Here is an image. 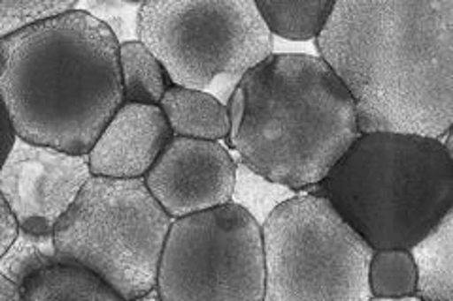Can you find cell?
Listing matches in <instances>:
<instances>
[{
	"mask_svg": "<svg viewBox=\"0 0 453 301\" xmlns=\"http://www.w3.org/2000/svg\"><path fill=\"white\" fill-rule=\"evenodd\" d=\"M361 134L444 139L453 124V0H340L316 38Z\"/></svg>",
	"mask_w": 453,
	"mask_h": 301,
	"instance_id": "obj_1",
	"label": "cell"
},
{
	"mask_svg": "<svg viewBox=\"0 0 453 301\" xmlns=\"http://www.w3.org/2000/svg\"><path fill=\"white\" fill-rule=\"evenodd\" d=\"M0 96L16 138L88 154L123 106L119 44L83 10L0 40Z\"/></svg>",
	"mask_w": 453,
	"mask_h": 301,
	"instance_id": "obj_2",
	"label": "cell"
},
{
	"mask_svg": "<svg viewBox=\"0 0 453 301\" xmlns=\"http://www.w3.org/2000/svg\"><path fill=\"white\" fill-rule=\"evenodd\" d=\"M226 109L234 159L296 192L319 186L361 134L342 81L319 56L303 53L266 56Z\"/></svg>",
	"mask_w": 453,
	"mask_h": 301,
	"instance_id": "obj_3",
	"label": "cell"
},
{
	"mask_svg": "<svg viewBox=\"0 0 453 301\" xmlns=\"http://www.w3.org/2000/svg\"><path fill=\"white\" fill-rule=\"evenodd\" d=\"M316 194L372 251H410L453 209V156L441 139L359 134Z\"/></svg>",
	"mask_w": 453,
	"mask_h": 301,
	"instance_id": "obj_4",
	"label": "cell"
},
{
	"mask_svg": "<svg viewBox=\"0 0 453 301\" xmlns=\"http://www.w3.org/2000/svg\"><path fill=\"white\" fill-rule=\"evenodd\" d=\"M138 40L170 85L229 100L242 78L274 53V36L253 0L142 3Z\"/></svg>",
	"mask_w": 453,
	"mask_h": 301,
	"instance_id": "obj_5",
	"label": "cell"
},
{
	"mask_svg": "<svg viewBox=\"0 0 453 301\" xmlns=\"http://www.w3.org/2000/svg\"><path fill=\"white\" fill-rule=\"evenodd\" d=\"M170 224L144 179L91 176L53 241L63 264L85 267L131 301L155 289Z\"/></svg>",
	"mask_w": 453,
	"mask_h": 301,
	"instance_id": "obj_6",
	"label": "cell"
},
{
	"mask_svg": "<svg viewBox=\"0 0 453 301\" xmlns=\"http://www.w3.org/2000/svg\"><path fill=\"white\" fill-rule=\"evenodd\" d=\"M265 301H368L372 247L327 198L304 191L261 226Z\"/></svg>",
	"mask_w": 453,
	"mask_h": 301,
	"instance_id": "obj_7",
	"label": "cell"
},
{
	"mask_svg": "<svg viewBox=\"0 0 453 301\" xmlns=\"http://www.w3.org/2000/svg\"><path fill=\"white\" fill-rule=\"evenodd\" d=\"M261 226L234 204L173 221L157 282L163 301H265Z\"/></svg>",
	"mask_w": 453,
	"mask_h": 301,
	"instance_id": "obj_8",
	"label": "cell"
},
{
	"mask_svg": "<svg viewBox=\"0 0 453 301\" xmlns=\"http://www.w3.org/2000/svg\"><path fill=\"white\" fill-rule=\"evenodd\" d=\"M89 177L88 154H68L16 138L0 168V194L19 230L53 236L57 222L74 204Z\"/></svg>",
	"mask_w": 453,
	"mask_h": 301,
	"instance_id": "obj_9",
	"label": "cell"
},
{
	"mask_svg": "<svg viewBox=\"0 0 453 301\" xmlns=\"http://www.w3.org/2000/svg\"><path fill=\"white\" fill-rule=\"evenodd\" d=\"M236 162L219 141L173 136L144 177L170 219L231 204Z\"/></svg>",
	"mask_w": 453,
	"mask_h": 301,
	"instance_id": "obj_10",
	"label": "cell"
},
{
	"mask_svg": "<svg viewBox=\"0 0 453 301\" xmlns=\"http://www.w3.org/2000/svg\"><path fill=\"white\" fill-rule=\"evenodd\" d=\"M170 138L159 106L123 104L88 153L91 176L144 179Z\"/></svg>",
	"mask_w": 453,
	"mask_h": 301,
	"instance_id": "obj_11",
	"label": "cell"
},
{
	"mask_svg": "<svg viewBox=\"0 0 453 301\" xmlns=\"http://www.w3.org/2000/svg\"><path fill=\"white\" fill-rule=\"evenodd\" d=\"M159 109L173 136L219 143L229 136V109L211 94L170 85L161 98Z\"/></svg>",
	"mask_w": 453,
	"mask_h": 301,
	"instance_id": "obj_12",
	"label": "cell"
},
{
	"mask_svg": "<svg viewBox=\"0 0 453 301\" xmlns=\"http://www.w3.org/2000/svg\"><path fill=\"white\" fill-rule=\"evenodd\" d=\"M410 254L418 275L416 296L423 301H453V209Z\"/></svg>",
	"mask_w": 453,
	"mask_h": 301,
	"instance_id": "obj_13",
	"label": "cell"
},
{
	"mask_svg": "<svg viewBox=\"0 0 453 301\" xmlns=\"http://www.w3.org/2000/svg\"><path fill=\"white\" fill-rule=\"evenodd\" d=\"M23 301H127L91 271L74 264H55L27 281Z\"/></svg>",
	"mask_w": 453,
	"mask_h": 301,
	"instance_id": "obj_14",
	"label": "cell"
},
{
	"mask_svg": "<svg viewBox=\"0 0 453 301\" xmlns=\"http://www.w3.org/2000/svg\"><path fill=\"white\" fill-rule=\"evenodd\" d=\"M261 19L273 36L293 41L318 38L327 23L334 3L329 0H288V3H255Z\"/></svg>",
	"mask_w": 453,
	"mask_h": 301,
	"instance_id": "obj_15",
	"label": "cell"
},
{
	"mask_svg": "<svg viewBox=\"0 0 453 301\" xmlns=\"http://www.w3.org/2000/svg\"><path fill=\"white\" fill-rule=\"evenodd\" d=\"M123 104L159 106L170 81L163 66L142 41L119 46Z\"/></svg>",
	"mask_w": 453,
	"mask_h": 301,
	"instance_id": "obj_16",
	"label": "cell"
},
{
	"mask_svg": "<svg viewBox=\"0 0 453 301\" xmlns=\"http://www.w3.org/2000/svg\"><path fill=\"white\" fill-rule=\"evenodd\" d=\"M234 162L236 174L231 204L242 207L259 226H263L265 221L273 214V211H276L281 204H286L288 199L301 194L291 191L289 186H283L255 174L242 161L234 159Z\"/></svg>",
	"mask_w": 453,
	"mask_h": 301,
	"instance_id": "obj_17",
	"label": "cell"
},
{
	"mask_svg": "<svg viewBox=\"0 0 453 301\" xmlns=\"http://www.w3.org/2000/svg\"><path fill=\"white\" fill-rule=\"evenodd\" d=\"M55 264H63L55 249L53 236H35L19 230L6 254L0 258V275L21 290L27 281Z\"/></svg>",
	"mask_w": 453,
	"mask_h": 301,
	"instance_id": "obj_18",
	"label": "cell"
},
{
	"mask_svg": "<svg viewBox=\"0 0 453 301\" xmlns=\"http://www.w3.org/2000/svg\"><path fill=\"white\" fill-rule=\"evenodd\" d=\"M416 264L406 249H378L368 266L372 297H406L416 294Z\"/></svg>",
	"mask_w": 453,
	"mask_h": 301,
	"instance_id": "obj_19",
	"label": "cell"
},
{
	"mask_svg": "<svg viewBox=\"0 0 453 301\" xmlns=\"http://www.w3.org/2000/svg\"><path fill=\"white\" fill-rule=\"evenodd\" d=\"M78 3H38V0H0V40L27 26L76 10Z\"/></svg>",
	"mask_w": 453,
	"mask_h": 301,
	"instance_id": "obj_20",
	"label": "cell"
},
{
	"mask_svg": "<svg viewBox=\"0 0 453 301\" xmlns=\"http://www.w3.org/2000/svg\"><path fill=\"white\" fill-rule=\"evenodd\" d=\"M78 10L88 11L96 21H101L116 36L118 44L138 41V19L142 3H123V0H91L80 4Z\"/></svg>",
	"mask_w": 453,
	"mask_h": 301,
	"instance_id": "obj_21",
	"label": "cell"
},
{
	"mask_svg": "<svg viewBox=\"0 0 453 301\" xmlns=\"http://www.w3.org/2000/svg\"><path fill=\"white\" fill-rule=\"evenodd\" d=\"M19 234V226L13 213L10 211L6 199L0 194V258L6 254L10 245L16 241Z\"/></svg>",
	"mask_w": 453,
	"mask_h": 301,
	"instance_id": "obj_22",
	"label": "cell"
},
{
	"mask_svg": "<svg viewBox=\"0 0 453 301\" xmlns=\"http://www.w3.org/2000/svg\"><path fill=\"white\" fill-rule=\"evenodd\" d=\"M13 141H16V132H13L3 96H0V168H3L10 149L13 147Z\"/></svg>",
	"mask_w": 453,
	"mask_h": 301,
	"instance_id": "obj_23",
	"label": "cell"
},
{
	"mask_svg": "<svg viewBox=\"0 0 453 301\" xmlns=\"http://www.w3.org/2000/svg\"><path fill=\"white\" fill-rule=\"evenodd\" d=\"M0 301H23L21 290L4 275H0Z\"/></svg>",
	"mask_w": 453,
	"mask_h": 301,
	"instance_id": "obj_24",
	"label": "cell"
},
{
	"mask_svg": "<svg viewBox=\"0 0 453 301\" xmlns=\"http://www.w3.org/2000/svg\"><path fill=\"white\" fill-rule=\"evenodd\" d=\"M131 301H163V299H161L157 289H151L146 294H142V296H138V297H134Z\"/></svg>",
	"mask_w": 453,
	"mask_h": 301,
	"instance_id": "obj_25",
	"label": "cell"
},
{
	"mask_svg": "<svg viewBox=\"0 0 453 301\" xmlns=\"http://www.w3.org/2000/svg\"><path fill=\"white\" fill-rule=\"evenodd\" d=\"M368 301H423L419 296H406V297H371Z\"/></svg>",
	"mask_w": 453,
	"mask_h": 301,
	"instance_id": "obj_26",
	"label": "cell"
}]
</instances>
